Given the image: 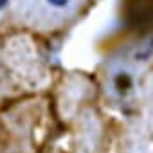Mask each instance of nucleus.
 I'll return each mask as SVG.
<instances>
[{
    "mask_svg": "<svg viewBox=\"0 0 153 153\" xmlns=\"http://www.w3.org/2000/svg\"><path fill=\"white\" fill-rule=\"evenodd\" d=\"M114 87L119 94H126L128 88H131V78H130V74L126 72H119L115 78H114Z\"/></svg>",
    "mask_w": 153,
    "mask_h": 153,
    "instance_id": "obj_2",
    "label": "nucleus"
},
{
    "mask_svg": "<svg viewBox=\"0 0 153 153\" xmlns=\"http://www.w3.org/2000/svg\"><path fill=\"white\" fill-rule=\"evenodd\" d=\"M76 0H24L25 16L34 18H59L72 13Z\"/></svg>",
    "mask_w": 153,
    "mask_h": 153,
    "instance_id": "obj_1",
    "label": "nucleus"
}]
</instances>
